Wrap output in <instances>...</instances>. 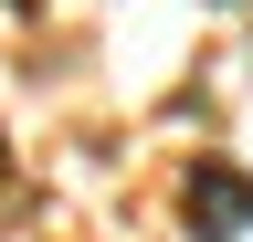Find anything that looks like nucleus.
I'll list each match as a JSON object with an SVG mask.
<instances>
[{
	"label": "nucleus",
	"instance_id": "nucleus-1",
	"mask_svg": "<svg viewBox=\"0 0 253 242\" xmlns=\"http://www.w3.org/2000/svg\"><path fill=\"white\" fill-rule=\"evenodd\" d=\"M190 232L201 242H243L253 232V179L243 169H201L190 179Z\"/></svg>",
	"mask_w": 253,
	"mask_h": 242
},
{
	"label": "nucleus",
	"instance_id": "nucleus-2",
	"mask_svg": "<svg viewBox=\"0 0 253 242\" xmlns=\"http://www.w3.org/2000/svg\"><path fill=\"white\" fill-rule=\"evenodd\" d=\"M211 11H232V0H211Z\"/></svg>",
	"mask_w": 253,
	"mask_h": 242
}]
</instances>
